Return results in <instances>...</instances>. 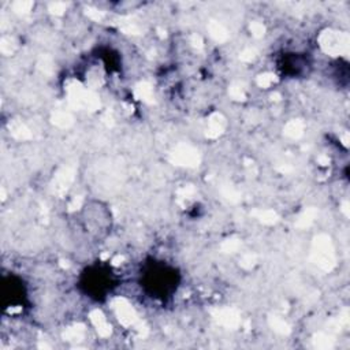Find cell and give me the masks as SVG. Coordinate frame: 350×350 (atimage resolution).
<instances>
[{"label": "cell", "instance_id": "6da1fadb", "mask_svg": "<svg viewBox=\"0 0 350 350\" xmlns=\"http://www.w3.org/2000/svg\"><path fill=\"white\" fill-rule=\"evenodd\" d=\"M180 275L175 267L164 261H150L145 264L141 273V286L152 297L165 299L176 293Z\"/></svg>", "mask_w": 350, "mask_h": 350}, {"label": "cell", "instance_id": "7a4b0ae2", "mask_svg": "<svg viewBox=\"0 0 350 350\" xmlns=\"http://www.w3.org/2000/svg\"><path fill=\"white\" fill-rule=\"evenodd\" d=\"M79 286L88 297L100 301L113 290L116 286V278L109 267L103 264L92 265L82 272Z\"/></svg>", "mask_w": 350, "mask_h": 350}]
</instances>
